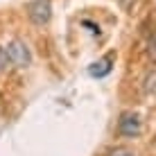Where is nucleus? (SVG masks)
<instances>
[{
    "label": "nucleus",
    "instance_id": "obj_9",
    "mask_svg": "<svg viewBox=\"0 0 156 156\" xmlns=\"http://www.w3.org/2000/svg\"><path fill=\"white\" fill-rule=\"evenodd\" d=\"M154 145H156V138H154Z\"/></svg>",
    "mask_w": 156,
    "mask_h": 156
},
{
    "label": "nucleus",
    "instance_id": "obj_8",
    "mask_svg": "<svg viewBox=\"0 0 156 156\" xmlns=\"http://www.w3.org/2000/svg\"><path fill=\"white\" fill-rule=\"evenodd\" d=\"M12 68V61H9V55H7V48L0 45V73L9 70Z\"/></svg>",
    "mask_w": 156,
    "mask_h": 156
},
{
    "label": "nucleus",
    "instance_id": "obj_5",
    "mask_svg": "<svg viewBox=\"0 0 156 156\" xmlns=\"http://www.w3.org/2000/svg\"><path fill=\"white\" fill-rule=\"evenodd\" d=\"M143 93L145 95H149V98H156V66H152L147 73L143 75Z\"/></svg>",
    "mask_w": 156,
    "mask_h": 156
},
{
    "label": "nucleus",
    "instance_id": "obj_1",
    "mask_svg": "<svg viewBox=\"0 0 156 156\" xmlns=\"http://www.w3.org/2000/svg\"><path fill=\"white\" fill-rule=\"evenodd\" d=\"M145 131V125H143V118L138 111L133 109H125L118 113V120H115V136L122 138V140H136L140 138Z\"/></svg>",
    "mask_w": 156,
    "mask_h": 156
},
{
    "label": "nucleus",
    "instance_id": "obj_6",
    "mask_svg": "<svg viewBox=\"0 0 156 156\" xmlns=\"http://www.w3.org/2000/svg\"><path fill=\"white\" fill-rule=\"evenodd\" d=\"M145 55L152 61V66H156V30H152L147 34V41H145Z\"/></svg>",
    "mask_w": 156,
    "mask_h": 156
},
{
    "label": "nucleus",
    "instance_id": "obj_7",
    "mask_svg": "<svg viewBox=\"0 0 156 156\" xmlns=\"http://www.w3.org/2000/svg\"><path fill=\"white\" fill-rule=\"evenodd\" d=\"M104 156H138V152L131 147H125V145H113L104 152Z\"/></svg>",
    "mask_w": 156,
    "mask_h": 156
},
{
    "label": "nucleus",
    "instance_id": "obj_4",
    "mask_svg": "<svg viewBox=\"0 0 156 156\" xmlns=\"http://www.w3.org/2000/svg\"><path fill=\"white\" fill-rule=\"evenodd\" d=\"M111 63H113V55H106V57H102V59H98V61H95L93 66L88 68L90 77H98V79H102V77H106V75L111 73Z\"/></svg>",
    "mask_w": 156,
    "mask_h": 156
},
{
    "label": "nucleus",
    "instance_id": "obj_2",
    "mask_svg": "<svg viewBox=\"0 0 156 156\" xmlns=\"http://www.w3.org/2000/svg\"><path fill=\"white\" fill-rule=\"evenodd\" d=\"M5 48H7V55H9V61H12V68L25 70V68L32 66V50H30V45L23 39H12Z\"/></svg>",
    "mask_w": 156,
    "mask_h": 156
},
{
    "label": "nucleus",
    "instance_id": "obj_3",
    "mask_svg": "<svg viewBox=\"0 0 156 156\" xmlns=\"http://www.w3.org/2000/svg\"><path fill=\"white\" fill-rule=\"evenodd\" d=\"M25 12H27V18L32 25L43 27L52 18V0H30Z\"/></svg>",
    "mask_w": 156,
    "mask_h": 156
}]
</instances>
